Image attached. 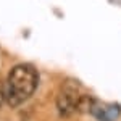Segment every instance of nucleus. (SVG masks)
<instances>
[{
  "instance_id": "7ed1b4c3",
  "label": "nucleus",
  "mask_w": 121,
  "mask_h": 121,
  "mask_svg": "<svg viewBox=\"0 0 121 121\" xmlns=\"http://www.w3.org/2000/svg\"><path fill=\"white\" fill-rule=\"evenodd\" d=\"M89 112L92 113L99 121H116L118 116H120V108L118 107L107 105V103L99 102V100H92L91 102Z\"/></svg>"
},
{
  "instance_id": "f257e3e1",
  "label": "nucleus",
  "mask_w": 121,
  "mask_h": 121,
  "mask_svg": "<svg viewBox=\"0 0 121 121\" xmlns=\"http://www.w3.org/2000/svg\"><path fill=\"white\" fill-rule=\"evenodd\" d=\"M39 86L37 69L29 63H19L10 69L3 86L5 100L10 107H19L34 95Z\"/></svg>"
},
{
  "instance_id": "20e7f679",
  "label": "nucleus",
  "mask_w": 121,
  "mask_h": 121,
  "mask_svg": "<svg viewBox=\"0 0 121 121\" xmlns=\"http://www.w3.org/2000/svg\"><path fill=\"white\" fill-rule=\"evenodd\" d=\"M3 103H7V100H5V92H3V87L0 86V108H2V105Z\"/></svg>"
},
{
  "instance_id": "f03ea898",
  "label": "nucleus",
  "mask_w": 121,
  "mask_h": 121,
  "mask_svg": "<svg viewBox=\"0 0 121 121\" xmlns=\"http://www.w3.org/2000/svg\"><path fill=\"white\" fill-rule=\"evenodd\" d=\"M92 99H89L82 92V86L76 79H66L60 86V91L56 94L55 105L61 118H69L74 113L87 110L91 107Z\"/></svg>"
}]
</instances>
